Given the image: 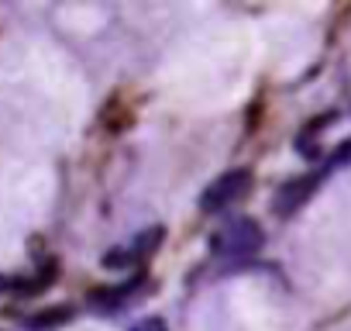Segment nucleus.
<instances>
[{"instance_id":"nucleus-3","label":"nucleus","mask_w":351,"mask_h":331,"mask_svg":"<svg viewBox=\"0 0 351 331\" xmlns=\"http://www.w3.org/2000/svg\"><path fill=\"white\" fill-rule=\"evenodd\" d=\"M131 331H169V328H165L162 317H145V321H138Z\"/></svg>"},{"instance_id":"nucleus-2","label":"nucleus","mask_w":351,"mask_h":331,"mask_svg":"<svg viewBox=\"0 0 351 331\" xmlns=\"http://www.w3.org/2000/svg\"><path fill=\"white\" fill-rule=\"evenodd\" d=\"M252 183H255L252 170H228V173H221V176L204 190L200 207H204V211H224L228 204L241 201V197L252 190Z\"/></svg>"},{"instance_id":"nucleus-1","label":"nucleus","mask_w":351,"mask_h":331,"mask_svg":"<svg viewBox=\"0 0 351 331\" xmlns=\"http://www.w3.org/2000/svg\"><path fill=\"white\" fill-rule=\"evenodd\" d=\"M262 228L255 218H231L224 221L214 235H210V252L224 255V259H241V255H255L262 249Z\"/></svg>"}]
</instances>
